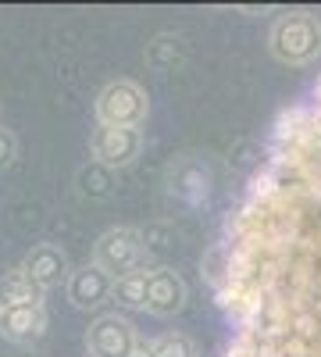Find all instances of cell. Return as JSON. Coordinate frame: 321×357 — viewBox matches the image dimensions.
I'll use <instances>...</instances> for the list:
<instances>
[{
	"label": "cell",
	"instance_id": "cell-15",
	"mask_svg": "<svg viewBox=\"0 0 321 357\" xmlns=\"http://www.w3.org/2000/svg\"><path fill=\"white\" fill-rule=\"evenodd\" d=\"M15 158H18V136L8 126H0V172H8Z\"/></svg>",
	"mask_w": 321,
	"mask_h": 357
},
{
	"label": "cell",
	"instance_id": "cell-7",
	"mask_svg": "<svg viewBox=\"0 0 321 357\" xmlns=\"http://www.w3.org/2000/svg\"><path fill=\"white\" fill-rule=\"evenodd\" d=\"M47 307L29 304V307H0V340L15 347H36L47 336Z\"/></svg>",
	"mask_w": 321,
	"mask_h": 357
},
{
	"label": "cell",
	"instance_id": "cell-12",
	"mask_svg": "<svg viewBox=\"0 0 321 357\" xmlns=\"http://www.w3.org/2000/svg\"><path fill=\"white\" fill-rule=\"evenodd\" d=\"M75 186H79V193H82V197H90V200H104V197H111V193H114V172L90 158V161H86V165L75 172Z\"/></svg>",
	"mask_w": 321,
	"mask_h": 357
},
{
	"label": "cell",
	"instance_id": "cell-1",
	"mask_svg": "<svg viewBox=\"0 0 321 357\" xmlns=\"http://www.w3.org/2000/svg\"><path fill=\"white\" fill-rule=\"evenodd\" d=\"M268 50L282 65H311L321 54V18L314 11H285L268 29Z\"/></svg>",
	"mask_w": 321,
	"mask_h": 357
},
{
	"label": "cell",
	"instance_id": "cell-5",
	"mask_svg": "<svg viewBox=\"0 0 321 357\" xmlns=\"http://www.w3.org/2000/svg\"><path fill=\"white\" fill-rule=\"evenodd\" d=\"M139 336L132 329V321L122 314H100L86 329V350L90 357H129L136 350Z\"/></svg>",
	"mask_w": 321,
	"mask_h": 357
},
{
	"label": "cell",
	"instance_id": "cell-17",
	"mask_svg": "<svg viewBox=\"0 0 321 357\" xmlns=\"http://www.w3.org/2000/svg\"><path fill=\"white\" fill-rule=\"evenodd\" d=\"M314 93H318V100H321V79H318V89H314Z\"/></svg>",
	"mask_w": 321,
	"mask_h": 357
},
{
	"label": "cell",
	"instance_id": "cell-16",
	"mask_svg": "<svg viewBox=\"0 0 321 357\" xmlns=\"http://www.w3.org/2000/svg\"><path fill=\"white\" fill-rule=\"evenodd\" d=\"M129 357H154V340H139L136 350H132Z\"/></svg>",
	"mask_w": 321,
	"mask_h": 357
},
{
	"label": "cell",
	"instance_id": "cell-13",
	"mask_svg": "<svg viewBox=\"0 0 321 357\" xmlns=\"http://www.w3.org/2000/svg\"><path fill=\"white\" fill-rule=\"evenodd\" d=\"M182 61H186V43L171 33L154 36V43L147 47V65L157 68V72H175Z\"/></svg>",
	"mask_w": 321,
	"mask_h": 357
},
{
	"label": "cell",
	"instance_id": "cell-2",
	"mask_svg": "<svg viewBox=\"0 0 321 357\" xmlns=\"http://www.w3.org/2000/svg\"><path fill=\"white\" fill-rule=\"evenodd\" d=\"M93 114H97V126L139 129L143 122H147V114H150V97H147V89H143L139 82L114 79L97 93Z\"/></svg>",
	"mask_w": 321,
	"mask_h": 357
},
{
	"label": "cell",
	"instance_id": "cell-14",
	"mask_svg": "<svg viewBox=\"0 0 321 357\" xmlns=\"http://www.w3.org/2000/svg\"><path fill=\"white\" fill-rule=\"evenodd\" d=\"M154 357H200V350L186 333H164L154 340Z\"/></svg>",
	"mask_w": 321,
	"mask_h": 357
},
{
	"label": "cell",
	"instance_id": "cell-10",
	"mask_svg": "<svg viewBox=\"0 0 321 357\" xmlns=\"http://www.w3.org/2000/svg\"><path fill=\"white\" fill-rule=\"evenodd\" d=\"M29 304H43V289L29 279L22 264L8 268L0 275V307H29Z\"/></svg>",
	"mask_w": 321,
	"mask_h": 357
},
{
	"label": "cell",
	"instance_id": "cell-9",
	"mask_svg": "<svg viewBox=\"0 0 321 357\" xmlns=\"http://www.w3.org/2000/svg\"><path fill=\"white\" fill-rule=\"evenodd\" d=\"M189 301V286L186 279L175 272V268L161 264V268H150V296H147V311L157 314V318H171L179 314Z\"/></svg>",
	"mask_w": 321,
	"mask_h": 357
},
{
	"label": "cell",
	"instance_id": "cell-8",
	"mask_svg": "<svg viewBox=\"0 0 321 357\" xmlns=\"http://www.w3.org/2000/svg\"><path fill=\"white\" fill-rule=\"evenodd\" d=\"M22 268H25L29 279H33L43 293L54 289V286H61V282H68L72 272H75V268L68 264V254L57 243H36L33 250L22 257Z\"/></svg>",
	"mask_w": 321,
	"mask_h": 357
},
{
	"label": "cell",
	"instance_id": "cell-6",
	"mask_svg": "<svg viewBox=\"0 0 321 357\" xmlns=\"http://www.w3.org/2000/svg\"><path fill=\"white\" fill-rule=\"evenodd\" d=\"M65 289H68L72 307H79V311H93V307L114 301V279L104 272L100 264H93V261L75 268L72 279L65 282Z\"/></svg>",
	"mask_w": 321,
	"mask_h": 357
},
{
	"label": "cell",
	"instance_id": "cell-3",
	"mask_svg": "<svg viewBox=\"0 0 321 357\" xmlns=\"http://www.w3.org/2000/svg\"><path fill=\"white\" fill-rule=\"evenodd\" d=\"M143 257H147V243H143V232L132 225H114L100 232L93 243V264H100L111 279H122L143 268Z\"/></svg>",
	"mask_w": 321,
	"mask_h": 357
},
{
	"label": "cell",
	"instance_id": "cell-4",
	"mask_svg": "<svg viewBox=\"0 0 321 357\" xmlns=\"http://www.w3.org/2000/svg\"><path fill=\"white\" fill-rule=\"evenodd\" d=\"M90 154L104 168L118 172L129 168L143 154V129H122V126H97L90 136Z\"/></svg>",
	"mask_w": 321,
	"mask_h": 357
},
{
	"label": "cell",
	"instance_id": "cell-11",
	"mask_svg": "<svg viewBox=\"0 0 321 357\" xmlns=\"http://www.w3.org/2000/svg\"><path fill=\"white\" fill-rule=\"evenodd\" d=\"M147 296H150V272L136 268V272L114 279V301L129 311H147Z\"/></svg>",
	"mask_w": 321,
	"mask_h": 357
}]
</instances>
